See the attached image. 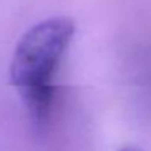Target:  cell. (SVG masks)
I'll return each mask as SVG.
<instances>
[{"instance_id": "cell-1", "label": "cell", "mask_w": 151, "mask_h": 151, "mask_svg": "<svg viewBox=\"0 0 151 151\" xmlns=\"http://www.w3.org/2000/svg\"><path fill=\"white\" fill-rule=\"evenodd\" d=\"M75 36V23L50 17L33 24L17 42L10 60V81L34 120L47 119L55 76Z\"/></svg>"}, {"instance_id": "cell-2", "label": "cell", "mask_w": 151, "mask_h": 151, "mask_svg": "<svg viewBox=\"0 0 151 151\" xmlns=\"http://www.w3.org/2000/svg\"><path fill=\"white\" fill-rule=\"evenodd\" d=\"M120 151H138V150H135V148H124V150H120Z\"/></svg>"}]
</instances>
